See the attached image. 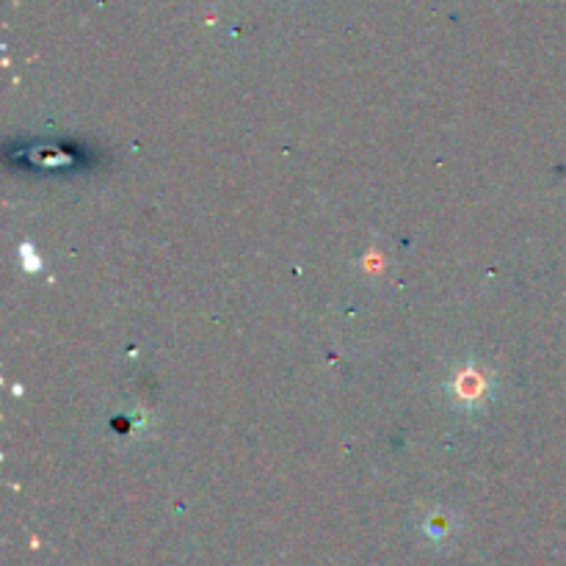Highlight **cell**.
Wrapping results in <instances>:
<instances>
[{
    "label": "cell",
    "instance_id": "6da1fadb",
    "mask_svg": "<svg viewBox=\"0 0 566 566\" xmlns=\"http://www.w3.org/2000/svg\"><path fill=\"white\" fill-rule=\"evenodd\" d=\"M448 395L456 401V406L462 409H481L494 392V376L487 367H475V365H462L459 370H453V376L448 379Z\"/></svg>",
    "mask_w": 566,
    "mask_h": 566
},
{
    "label": "cell",
    "instance_id": "7a4b0ae2",
    "mask_svg": "<svg viewBox=\"0 0 566 566\" xmlns=\"http://www.w3.org/2000/svg\"><path fill=\"white\" fill-rule=\"evenodd\" d=\"M20 265H23V271H28V274H39V271L45 268V262H42L36 246H33L30 240L20 243Z\"/></svg>",
    "mask_w": 566,
    "mask_h": 566
}]
</instances>
